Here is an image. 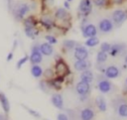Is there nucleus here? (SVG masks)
I'll use <instances>...</instances> for the list:
<instances>
[{"instance_id": "1", "label": "nucleus", "mask_w": 127, "mask_h": 120, "mask_svg": "<svg viewBox=\"0 0 127 120\" xmlns=\"http://www.w3.org/2000/svg\"><path fill=\"white\" fill-rule=\"evenodd\" d=\"M96 87L102 94H110L116 90V86L102 73L96 75Z\"/></svg>"}, {"instance_id": "2", "label": "nucleus", "mask_w": 127, "mask_h": 120, "mask_svg": "<svg viewBox=\"0 0 127 120\" xmlns=\"http://www.w3.org/2000/svg\"><path fill=\"white\" fill-rule=\"evenodd\" d=\"M112 107L114 114L118 118H127V98L117 96L112 100Z\"/></svg>"}, {"instance_id": "3", "label": "nucleus", "mask_w": 127, "mask_h": 120, "mask_svg": "<svg viewBox=\"0 0 127 120\" xmlns=\"http://www.w3.org/2000/svg\"><path fill=\"white\" fill-rule=\"evenodd\" d=\"M30 10H31V7L28 3L19 2V3L14 5V7L12 9V14H13L16 21H23L24 18L30 12Z\"/></svg>"}, {"instance_id": "4", "label": "nucleus", "mask_w": 127, "mask_h": 120, "mask_svg": "<svg viewBox=\"0 0 127 120\" xmlns=\"http://www.w3.org/2000/svg\"><path fill=\"white\" fill-rule=\"evenodd\" d=\"M54 71L56 76H63V77H67L70 74V69L65 60L63 58L57 57L56 62L54 65Z\"/></svg>"}, {"instance_id": "5", "label": "nucleus", "mask_w": 127, "mask_h": 120, "mask_svg": "<svg viewBox=\"0 0 127 120\" xmlns=\"http://www.w3.org/2000/svg\"><path fill=\"white\" fill-rule=\"evenodd\" d=\"M43 55L40 52V43L35 42L31 47V54L29 56V61L31 64H39L43 61Z\"/></svg>"}, {"instance_id": "6", "label": "nucleus", "mask_w": 127, "mask_h": 120, "mask_svg": "<svg viewBox=\"0 0 127 120\" xmlns=\"http://www.w3.org/2000/svg\"><path fill=\"white\" fill-rule=\"evenodd\" d=\"M75 115L78 120H94L96 112L92 106H85L80 108Z\"/></svg>"}, {"instance_id": "7", "label": "nucleus", "mask_w": 127, "mask_h": 120, "mask_svg": "<svg viewBox=\"0 0 127 120\" xmlns=\"http://www.w3.org/2000/svg\"><path fill=\"white\" fill-rule=\"evenodd\" d=\"M111 21L114 24V27H120L127 20V10L116 9L111 14Z\"/></svg>"}, {"instance_id": "8", "label": "nucleus", "mask_w": 127, "mask_h": 120, "mask_svg": "<svg viewBox=\"0 0 127 120\" xmlns=\"http://www.w3.org/2000/svg\"><path fill=\"white\" fill-rule=\"evenodd\" d=\"M92 8H93V5L91 0H80L77 8L78 16L81 18H87L91 14Z\"/></svg>"}, {"instance_id": "9", "label": "nucleus", "mask_w": 127, "mask_h": 120, "mask_svg": "<svg viewBox=\"0 0 127 120\" xmlns=\"http://www.w3.org/2000/svg\"><path fill=\"white\" fill-rule=\"evenodd\" d=\"M97 31L100 34H108L113 31L114 24L110 18H102L97 24Z\"/></svg>"}, {"instance_id": "10", "label": "nucleus", "mask_w": 127, "mask_h": 120, "mask_svg": "<svg viewBox=\"0 0 127 120\" xmlns=\"http://www.w3.org/2000/svg\"><path fill=\"white\" fill-rule=\"evenodd\" d=\"M127 52V45L124 43H114L111 44V48L108 52V56L116 58L118 56H123Z\"/></svg>"}, {"instance_id": "11", "label": "nucleus", "mask_w": 127, "mask_h": 120, "mask_svg": "<svg viewBox=\"0 0 127 120\" xmlns=\"http://www.w3.org/2000/svg\"><path fill=\"white\" fill-rule=\"evenodd\" d=\"M39 24L47 31H53L57 26L55 18L53 16H51V15H48V14L43 15L39 19Z\"/></svg>"}, {"instance_id": "12", "label": "nucleus", "mask_w": 127, "mask_h": 120, "mask_svg": "<svg viewBox=\"0 0 127 120\" xmlns=\"http://www.w3.org/2000/svg\"><path fill=\"white\" fill-rule=\"evenodd\" d=\"M73 59L75 60H86L88 59L89 56V52L87 50V48L81 44H79L78 46H76L73 49Z\"/></svg>"}, {"instance_id": "13", "label": "nucleus", "mask_w": 127, "mask_h": 120, "mask_svg": "<svg viewBox=\"0 0 127 120\" xmlns=\"http://www.w3.org/2000/svg\"><path fill=\"white\" fill-rule=\"evenodd\" d=\"M80 28H81V35L85 39L91 38V37H96L98 34L96 26L91 24V23H87V24L81 26Z\"/></svg>"}, {"instance_id": "14", "label": "nucleus", "mask_w": 127, "mask_h": 120, "mask_svg": "<svg viewBox=\"0 0 127 120\" xmlns=\"http://www.w3.org/2000/svg\"><path fill=\"white\" fill-rule=\"evenodd\" d=\"M102 74L108 79H115L121 75V69L114 64H110L105 67L104 72Z\"/></svg>"}, {"instance_id": "15", "label": "nucleus", "mask_w": 127, "mask_h": 120, "mask_svg": "<svg viewBox=\"0 0 127 120\" xmlns=\"http://www.w3.org/2000/svg\"><path fill=\"white\" fill-rule=\"evenodd\" d=\"M54 18L57 21L60 22H64V23H67L70 20V16L69 13L66 9H64V7H59L56 9V11L54 12Z\"/></svg>"}, {"instance_id": "16", "label": "nucleus", "mask_w": 127, "mask_h": 120, "mask_svg": "<svg viewBox=\"0 0 127 120\" xmlns=\"http://www.w3.org/2000/svg\"><path fill=\"white\" fill-rule=\"evenodd\" d=\"M74 90L76 92V94L78 96L81 95H89L91 92V85L89 83H86L84 81H78L75 86H74Z\"/></svg>"}, {"instance_id": "17", "label": "nucleus", "mask_w": 127, "mask_h": 120, "mask_svg": "<svg viewBox=\"0 0 127 120\" xmlns=\"http://www.w3.org/2000/svg\"><path fill=\"white\" fill-rule=\"evenodd\" d=\"M65 79L66 78L63 77V76H55L54 78L48 80V83L51 88H53L57 91H60L61 89H63V84L64 83Z\"/></svg>"}, {"instance_id": "18", "label": "nucleus", "mask_w": 127, "mask_h": 120, "mask_svg": "<svg viewBox=\"0 0 127 120\" xmlns=\"http://www.w3.org/2000/svg\"><path fill=\"white\" fill-rule=\"evenodd\" d=\"M91 67V61L86 59V60H75L73 62V68L76 71H83L86 69H89Z\"/></svg>"}, {"instance_id": "19", "label": "nucleus", "mask_w": 127, "mask_h": 120, "mask_svg": "<svg viewBox=\"0 0 127 120\" xmlns=\"http://www.w3.org/2000/svg\"><path fill=\"white\" fill-rule=\"evenodd\" d=\"M51 102L59 110H64V98H63L62 94L53 93L52 96H51Z\"/></svg>"}, {"instance_id": "20", "label": "nucleus", "mask_w": 127, "mask_h": 120, "mask_svg": "<svg viewBox=\"0 0 127 120\" xmlns=\"http://www.w3.org/2000/svg\"><path fill=\"white\" fill-rule=\"evenodd\" d=\"M22 22L24 28H37L39 25V20L34 15L26 16Z\"/></svg>"}, {"instance_id": "21", "label": "nucleus", "mask_w": 127, "mask_h": 120, "mask_svg": "<svg viewBox=\"0 0 127 120\" xmlns=\"http://www.w3.org/2000/svg\"><path fill=\"white\" fill-rule=\"evenodd\" d=\"M94 73L93 71L89 68V69H86V70H83V71H80V74H79V79L81 81H84L86 83H89L91 84L93 81H94Z\"/></svg>"}, {"instance_id": "22", "label": "nucleus", "mask_w": 127, "mask_h": 120, "mask_svg": "<svg viewBox=\"0 0 127 120\" xmlns=\"http://www.w3.org/2000/svg\"><path fill=\"white\" fill-rule=\"evenodd\" d=\"M94 103L100 112H105L107 110V101L103 95H97L94 99Z\"/></svg>"}, {"instance_id": "23", "label": "nucleus", "mask_w": 127, "mask_h": 120, "mask_svg": "<svg viewBox=\"0 0 127 120\" xmlns=\"http://www.w3.org/2000/svg\"><path fill=\"white\" fill-rule=\"evenodd\" d=\"M0 105H1V107H2V109H3V111H4V113H5L6 115H8L9 112H10L11 106H10V102H9V100H8V98H7V96H6V94H5L4 92H2V91H0Z\"/></svg>"}, {"instance_id": "24", "label": "nucleus", "mask_w": 127, "mask_h": 120, "mask_svg": "<svg viewBox=\"0 0 127 120\" xmlns=\"http://www.w3.org/2000/svg\"><path fill=\"white\" fill-rule=\"evenodd\" d=\"M40 52H41V54L43 56L51 57L54 54V48L49 43L43 42V43H40Z\"/></svg>"}, {"instance_id": "25", "label": "nucleus", "mask_w": 127, "mask_h": 120, "mask_svg": "<svg viewBox=\"0 0 127 120\" xmlns=\"http://www.w3.org/2000/svg\"><path fill=\"white\" fill-rule=\"evenodd\" d=\"M79 43L74 41V40H64L63 43H62V49L64 52L67 53V52H71L73 51V49L78 46Z\"/></svg>"}, {"instance_id": "26", "label": "nucleus", "mask_w": 127, "mask_h": 120, "mask_svg": "<svg viewBox=\"0 0 127 120\" xmlns=\"http://www.w3.org/2000/svg\"><path fill=\"white\" fill-rule=\"evenodd\" d=\"M43 68L41 65L39 64H32L31 68H30V72L32 74L33 77L35 78H41L43 76Z\"/></svg>"}, {"instance_id": "27", "label": "nucleus", "mask_w": 127, "mask_h": 120, "mask_svg": "<svg viewBox=\"0 0 127 120\" xmlns=\"http://www.w3.org/2000/svg\"><path fill=\"white\" fill-rule=\"evenodd\" d=\"M24 33L28 38H30L32 40H35L39 36L40 30H39L38 27L37 28H24Z\"/></svg>"}, {"instance_id": "28", "label": "nucleus", "mask_w": 127, "mask_h": 120, "mask_svg": "<svg viewBox=\"0 0 127 120\" xmlns=\"http://www.w3.org/2000/svg\"><path fill=\"white\" fill-rule=\"evenodd\" d=\"M108 60V54L98 51L96 54V63L97 64H104Z\"/></svg>"}, {"instance_id": "29", "label": "nucleus", "mask_w": 127, "mask_h": 120, "mask_svg": "<svg viewBox=\"0 0 127 120\" xmlns=\"http://www.w3.org/2000/svg\"><path fill=\"white\" fill-rule=\"evenodd\" d=\"M100 41L97 37H91V38H87L86 41L84 42V46L86 48H94L95 46L99 45Z\"/></svg>"}, {"instance_id": "30", "label": "nucleus", "mask_w": 127, "mask_h": 120, "mask_svg": "<svg viewBox=\"0 0 127 120\" xmlns=\"http://www.w3.org/2000/svg\"><path fill=\"white\" fill-rule=\"evenodd\" d=\"M92 5L97 7V8H106L110 6L109 0H91Z\"/></svg>"}, {"instance_id": "31", "label": "nucleus", "mask_w": 127, "mask_h": 120, "mask_svg": "<svg viewBox=\"0 0 127 120\" xmlns=\"http://www.w3.org/2000/svg\"><path fill=\"white\" fill-rule=\"evenodd\" d=\"M43 76H44V79H46V80H50V79L54 78V77L56 76V75H55L54 68H52V67L46 68V69L43 71Z\"/></svg>"}, {"instance_id": "32", "label": "nucleus", "mask_w": 127, "mask_h": 120, "mask_svg": "<svg viewBox=\"0 0 127 120\" xmlns=\"http://www.w3.org/2000/svg\"><path fill=\"white\" fill-rule=\"evenodd\" d=\"M39 86H40L41 90L44 91V92H46V93H49V92H50V89H52V88L50 87L49 83H48V80H46V79H42V80H40V82H39Z\"/></svg>"}, {"instance_id": "33", "label": "nucleus", "mask_w": 127, "mask_h": 120, "mask_svg": "<svg viewBox=\"0 0 127 120\" xmlns=\"http://www.w3.org/2000/svg\"><path fill=\"white\" fill-rule=\"evenodd\" d=\"M22 107H23L30 115H32L33 117H35V118H37V119H40V118H41V114H40L38 111H36V110H34V109H32V108H30V107L24 105V104H22Z\"/></svg>"}, {"instance_id": "34", "label": "nucleus", "mask_w": 127, "mask_h": 120, "mask_svg": "<svg viewBox=\"0 0 127 120\" xmlns=\"http://www.w3.org/2000/svg\"><path fill=\"white\" fill-rule=\"evenodd\" d=\"M45 40H46L47 43H49V44L52 45V46H54V45H56V44L58 43V39H57V37H56L55 35H53V34L46 35V36H45Z\"/></svg>"}, {"instance_id": "35", "label": "nucleus", "mask_w": 127, "mask_h": 120, "mask_svg": "<svg viewBox=\"0 0 127 120\" xmlns=\"http://www.w3.org/2000/svg\"><path fill=\"white\" fill-rule=\"evenodd\" d=\"M28 60H29V56H28V55H25L23 58H21V59L17 61V63H16V68H17V69H20Z\"/></svg>"}, {"instance_id": "36", "label": "nucleus", "mask_w": 127, "mask_h": 120, "mask_svg": "<svg viewBox=\"0 0 127 120\" xmlns=\"http://www.w3.org/2000/svg\"><path fill=\"white\" fill-rule=\"evenodd\" d=\"M110 48H111V44H110V43L103 42V43H101V44H100V46H99V51H101V52H104V53H107V54H108V52H109Z\"/></svg>"}, {"instance_id": "37", "label": "nucleus", "mask_w": 127, "mask_h": 120, "mask_svg": "<svg viewBox=\"0 0 127 120\" xmlns=\"http://www.w3.org/2000/svg\"><path fill=\"white\" fill-rule=\"evenodd\" d=\"M57 120H70V119H69V117H68V115L66 113L60 112L57 115Z\"/></svg>"}, {"instance_id": "38", "label": "nucleus", "mask_w": 127, "mask_h": 120, "mask_svg": "<svg viewBox=\"0 0 127 120\" xmlns=\"http://www.w3.org/2000/svg\"><path fill=\"white\" fill-rule=\"evenodd\" d=\"M78 99H79L80 102L86 103L89 100V95H81V96H78Z\"/></svg>"}, {"instance_id": "39", "label": "nucleus", "mask_w": 127, "mask_h": 120, "mask_svg": "<svg viewBox=\"0 0 127 120\" xmlns=\"http://www.w3.org/2000/svg\"><path fill=\"white\" fill-rule=\"evenodd\" d=\"M110 5H121L125 2V0H109Z\"/></svg>"}, {"instance_id": "40", "label": "nucleus", "mask_w": 127, "mask_h": 120, "mask_svg": "<svg viewBox=\"0 0 127 120\" xmlns=\"http://www.w3.org/2000/svg\"><path fill=\"white\" fill-rule=\"evenodd\" d=\"M13 57H14V53L11 51V52H9L8 53V55H7V58H6V60L7 61H11L12 60H13Z\"/></svg>"}, {"instance_id": "41", "label": "nucleus", "mask_w": 127, "mask_h": 120, "mask_svg": "<svg viewBox=\"0 0 127 120\" xmlns=\"http://www.w3.org/2000/svg\"><path fill=\"white\" fill-rule=\"evenodd\" d=\"M123 66H124V68H127V52L123 55Z\"/></svg>"}, {"instance_id": "42", "label": "nucleus", "mask_w": 127, "mask_h": 120, "mask_svg": "<svg viewBox=\"0 0 127 120\" xmlns=\"http://www.w3.org/2000/svg\"><path fill=\"white\" fill-rule=\"evenodd\" d=\"M64 8L66 9V10H69L70 9V5H69V2H67L66 0L64 2Z\"/></svg>"}, {"instance_id": "43", "label": "nucleus", "mask_w": 127, "mask_h": 120, "mask_svg": "<svg viewBox=\"0 0 127 120\" xmlns=\"http://www.w3.org/2000/svg\"><path fill=\"white\" fill-rule=\"evenodd\" d=\"M55 0H43V3L46 5H53Z\"/></svg>"}, {"instance_id": "44", "label": "nucleus", "mask_w": 127, "mask_h": 120, "mask_svg": "<svg viewBox=\"0 0 127 120\" xmlns=\"http://www.w3.org/2000/svg\"><path fill=\"white\" fill-rule=\"evenodd\" d=\"M123 93L127 94V77L125 79V83H124V86H123Z\"/></svg>"}, {"instance_id": "45", "label": "nucleus", "mask_w": 127, "mask_h": 120, "mask_svg": "<svg viewBox=\"0 0 127 120\" xmlns=\"http://www.w3.org/2000/svg\"><path fill=\"white\" fill-rule=\"evenodd\" d=\"M0 120H8V118H7V115L4 113H0Z\"/></svg>"}, {"instance_id": "46", "label": "nucleus", "mask_w": 127, "mask_h": 120, "mask_svg": "<svg viewBox=\"0 0 127 120\" xmlns=\"http://www.w3.org/2000/svg\"><path fill=\"white\" fill-rule=\"evenodd\" d=\"M17 45H18V42H17V41H14V42H13V47H12V52H14V51H15V49H16V47H17Z\"/></svg>"}, {"instance_id": "47", "label": "nucleus", "mask_w": 127, "mask_h": 120, "mask_svg": "<svg viewBox=\"0 0 127 120\" xmlns=\"http://www.w3.org/2000/svg\"><path fill=\"white\" fill-rule=\"evenodd\" d=\"M67 2H71V1H73V0H66Z\"/></svg>"}, {"instance_id": "48", "label": "nucleus", "mask_w": 127, "mask_h": 120, "mask_svg": "<svg viewBox=\"0 0 127 120\" xmlns=\"http://www.w3.org/2000/svg\"><path fill=\"white\" fill-rule=\"evenodd\" d=\"M44 120H48V119H44Z\"/></svg>"}]
</instances>
